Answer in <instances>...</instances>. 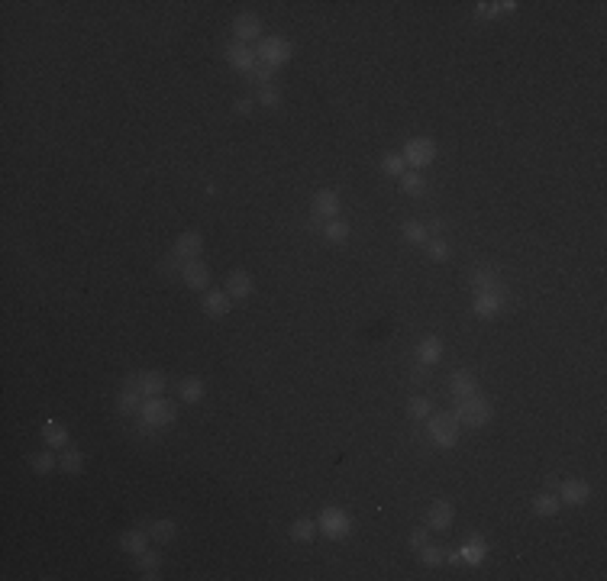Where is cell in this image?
<instances>
[{
    "label": "cell",
    "instance_id": "d6a6232c",
    "mask_svg": "<svg viewBox=\"0 0 607 581\" xmlns=\"http://www.w3.org/2000/svg\"><path fill=\"white\" fill-rule=\"evenodd\" d=\"M407 410H410L413 420H430L433 404H430V401H427L423 394H417V397H410V404H407Z\"/></svg>",
    "mask_w": 607,
    "mask_h": 581
},
{
    "label": "cell",
    "instance_id": "484cf974",
    "mask_svg": "<svg viewBox=\"0 0 607 581\" xmlns=\"http://www.w3.org/2000/svg\"><path fill=\"white\" fill-rule=\"evenodd\" d=\"M323 239H329V243H346L349 223L346 220H327V223H323Z\"/></svg>",
    "mask_w": 607,
    "mask_h": 581
},
{
    "label": "cell",
    "instance_id": "d4e9b609",
    "mask_svg": "<svg viewBox=\"0 0 607 581\" xmlns=\"http://www.w3.org/2000/svg\"><path fill=\"white\" fill-rule=\"evenodd\" d=\"M178 533V523L175 520H155L149 523V536L155 539V543H171Z\"/></svg>",
    "mask_w": 607,
    "mask_h": 581
},
{
    "label": "cell",
    "instance_id": "b9f144b4",
    "mask_svg": "<svg viewBox=\"0 0 607 581\" xmlns=\"http://www.w3.org/2000/svg\"><path fill=\"white\" fill-rule=\"evenodd\" d=\"M475 13H478V17H485V20H491V17H498V13H501V3H478V7H475Z\"/></svg>",
    "mask_w": 607,
    "mask_h": 581
},
{
    "label": "cell",
    "instance_id": "52a82bcc",
    "mask_svg": "<svg viewBox=\"0 0 607 581\" xmlns=\"http://www.w3.org/2000/svg\"><path fill=\"white\" fill-rule=\"evenodd\" d=\"M556 491H559V501H562V504H569V507H582L585 501L591 497V485H588V481H578V478L562 481Z\"/></svg>",
    "mask_w": 607,
    "mask_h": 581
},
{
    "label": "cell",
    "instance_id": "ffe728a7",
    "mask_svg": "<svg viewBox=\"0 0 607 581\" xmlns=\"http://www.w3.org/2000/svg\"><path fill=\"white\" fill-rule=\"evenodd\" d=\"M203 310H207V317H227L229 294L227 291H207V294H203Z\"/></svg>",
    "mask_w": 607,
    "mask_h": 581
},
{
    "label": "cell",
    "instance_id": "83f0119b",
    "mask_svg": "<svg viewBox=\"0 0 607 581\" xmlns=\"http://www.w3.org/2000/svg\"><path fill=\"white\" fill-rule=\"evenodd\" d=\"M59 465L65 468L68 475H81V472H85V455L78 452V449H65V452H62V459H59Z\"/></svg>",
    "mask_w": 607,
    "mask_h": 581
},
{
    "label": "cell",
    "instance_id": "6da1fadb",
    "mask_svg": "<svg viewBox=\"0 0 607 581\" xmlns=\"http://www.w3.org/2000/svg\"><path fill=\"white\" fill-rule=\"evenodd\" d=\"M175 420H178V407L171 404V401H165V397H145L143 401L139 423H145V426H152V430L159 433V430H165V426H171Z\"/></svg>",
    "mask_w": 607,
    "mask_h": 581
},
{
    "label": "cell",
    "instance_id": "4316f807",
    "mask_svg": "<svg viewBox=\"0 0 607 581\" xmlns=\"http://www.w3.org/2000/svg\"><path fill=\"white\" fill-rule=\"evenodd\" d=\"M178 394H181L185 404H197V401L203 397V381L201 378H185L181 381V387H178Z\"/></svg>",
    "mask_w": 607,
    "mask_h": 581
},
{
    "label": "cell",
    "instance_id": "8fae6325",
    "mask_svg": "<svg viewBox=\"0 0 607 581\" xmlns=\"http://www.w3.org/2000/svg\"><path fill=\"white\" fill-rule=\"evenodd\" d=\"M201 252H203L201 233H181V236L175 239V259L178 261H194V259H201Z\"/></svg>",
    "mask_w": 607,
    "mask_h": 581
},
{
    "label": "cell",
    "instance_id": "7402d4cb",
    "mask_svg": "<svg viewBox=\"0 0 607 581\" xmlns=\"http://www.w3.org/2000/svg\"><path fill=\"white\" fill-rule=\"evenodd\" d=\"M149 530H129L120 536V549H127V552H133V556H139V552H145L149 549Z\"/></svg>",
    "mask_w": 607,
    "mask_h": 581
},
{
    "label": "cell",
    "instance_id": "4fadbf2b",
    "mask_svg": "<svg viewBox=\"0 0 607 581\" xmlns=\"http://www.w3.org/2000/svg\"><path fill=\"white\" fill-rule=\"evenodd\" d=\"M452 520H455V510L449 501H436V504L427 510V526H430V530L446 533L449 526H452Z\"/></svg>",
    "mask_w": 607,
    "mask_h": 581
},
{
    "label": "cell",
    "instance_id": "9c48e42d",
    "mask_svg": "<svg viewBox=\"0 0 607 581\" xmlns=\"http://www.w3.org/2000/svg\"><path fill=\"white\" fill-rule=\"evenodd\" d=\"M181 278H185V285L191 287V291H203V287L210 285V268H207L201 259L181 261Z\"/></svg>",
    "mask_w": 607,
    "mask_h": 581
},
{
    "label": "cell",
    "instance_id": "4dcf8cb0",
    "mask_svg": "<svg viewBox=\"0 0 607 581\" xmlns=\"http://www.w3.org/2000/svg\"><path fill=\"white\" fill-rule=\"evenodd\" d=\"M43 439H45V446H68V433L55 420H49L43 426Z\"/></svg>",
    "mask_w": 607,
    "mask_h": 581
},
{
    "label": "cell",
    "instance_id": "836d02e7",
    "mask_svg": "<svg viewBox=\"0 0 607 581\" xmlns=\"http://www.w3.org/2000/svg\"><path fill=\"white\" fill-rule=\"evenodd\" d=\"M29 465H33V472L36 475H49L52 468H55V459H52V452H33L29 455Z\"/></svg>",
    "mask_w": 607,
    "mask_h": 581
},
{
    "label": "cell",
    "instance_id": "cb8c5ba5",
    "mask_svg": "<svg viewBox=\"0 0 607 581\" xmlns=\"http://www.w3.org/2000/svg\"><path fill=\"white\" fill-rule=\"evenodd\" d=\"M559 507H562V501H559L556 491H543V494L533 497V510H536L540 517H556Z\"/></svg>",
    "mask_w": 607,
    "mask_h": 581
},
{
    "label": "cell",
    "instance_id": "ac0fdd59",
    "mask_svg": "<svg viewBox=\"0 0 607 581\" xmlns=\"http://www.w3.org/2000/svg\"><path fill=\"white\" fill-rule=\"evenodd\" d=\"M504 303H507V297L501 294V291H491V294H475V313L488 320V317H494Z\"/></svg>",
    "mask_w": 607,
    "mask_h": 581
},
{
    "label": "cell",
    "instance_id": "8d00e7d4",
    "mask_svg": "<svg viewBox=\"0 0 607 581\" xmlns=\"http://www.w3.org/2000/svg\"><path fill=\"white\" fill-rule=\"evenodd\" d=\"M136 568H139V572H159V552H149V549L139 552V556H136Z\"/></svg>",
    "mask_w": 607,
    "mask_h": 581
},
{
    "label": "cell",
    "instance_id": "30bf717a",
    "mask_svg": "<svg viewBox=\"0 0 607 581\" xmlns=\"http://www.w3.org/2000/svg\"><path fill=\"white\" fill-rule=\"evenodd\" d=\"M336 213H339V194L336 191H317L313 194V220H336Z\"/></svg>",
    "mask_w": 607,
    "mask_h": 581
},
{
    "label": "cell",
    "instance_id": "f35d334b",
    "mask_svg": "<svg viewBox=\"0 0 607 581\" xmlns=\"http://www.w3.org/2000/svg\"><path fill=\"white\" fill-rule=\"evenodd\" d=\"M427 252H430V259L443 261L449 255V245L443 243V239H427Z\"/></svg>",
    "mask_w": 607,
    "mask_h": 581
},
{
    "label": "cell",
    "instance_id": "e0dca14e",
    "mask_svg": "<svg viewBox=\"0 0 607 581\" xmlns=\"http://www.w3.org/2000/svg\"><path fill=\"white\" fill-rule=\"evenodd\" d=\"M233 33H236V39H239L243 45L252 43V39H259V33H262L259 17H252V13H239L236 23H233Z\"/></svg>",
    "mask_w": 607,
    "mask_h": 581
},
{
    "label": "cell",
    "instance_id": "9a60e30c",
    "mask_svg": "<svg viewBox=\"0 0 607 581\" xmlns=\"http://www.w3.org/2000/svg\"><path fill=\"white\" fill-rule=\"evenodd\" d=\"M472 287H475V294H491V291H501V294H504V281H501L491 268H485V265L472 271Z\"/></svg>",
    "mask_w": 607,
    "mask_h": 581
},
{
    "label": "cell",
    "instance_id": "8992f818",
    "mask_svg": "<svg viewBox=\"0 0 607 581\" xmlns=\"http://www.w3.org/2000/svg\"><path fill=\"white\" fill-rule=\"evenodd\" d=\"M401 155H404V162L410 168H427V165H433V159H436V145H433V139L417 136V139H410V143L404 145Z\"/></svg>",
    "mask_w": 607,
    "mask_h": 581
},
{
    "label": "cell",
    "instance_id": "277c9868",
    "mask_svg": "<svg viewBox=\"0 0 607 581\" xmlns=\"http://www.w3.org/2000/svg\"><path fill=\"white\" fill-rule=\"evenodd\" d=\"M430 439L439 449H452L459 439V420L452 413H430Z\"/></svg>",
    "mask_w": 607,
    "mask_h": 581
},
{
    "label": "cell",
    "instance_id": "ab89813d",
    "mask_svg": "<svg viewBox=\"0 0 607 581\" xmlns=\"http://www.w3.org/2000/svg\"><path fill=\"white\" fill-rule=\"evenodd\" d=\"M259 103H265V107H278L281 103V91H275V87H259Z\"/></svg>",
    "mask_w": 607,
    "mask_h": 581
},
{
    "label": "cell",
    "instance_id": "f546056e",
    "mask_svg": "<svg viewBox=\"0 0 607 581\" xmlns=\"http://www.w3.org/2000/svg\"><path fill=\"white\" fill-rule=\"evenodd\" d=\"M404 239L413 245H427V239H430V229L423 227V223H417V220H410V223H404Z\"/></svg>",
    "mask_w": 607,
    "mask_h": 581
},
{
    "label": "cell",
    "instance_id": "7c38bea8",
    "mask_svg": "<svg viewBox=\"0 0 607 581\" xmlns=\"http://www.w3.org/2000/svg\"><path fill=\"white\" fill-rule=\"evenodd\" d=\"M449 391H452L455 401H465V397L478 394V381H475L472 371L459 368V371H452V378H449Z\"/></svg>",
    "mask_w": 607,
    "mask_h": 581
},
{
    "label": "cell",
    "instance_id": "60d3db41",
    "mask_svg": "<svg viewBox=\"0 0 607 581\" xmlns=\"http://www.w3.org/2000/svg\"><path fill=\"white\" fill-rule=\"evenodd\" d=\"M427 543H430V526H423V530H413V533H410V546H413V549L427 546Z\"/></svg>",
    "mask_w": 607,
    "mask_h": 581
},
{
    "label": "cell",
    "instance_id": "1f68e13d",
    "mask_svg": "<svg viewBox=\"0 0 607 581\" xmlns=\"http://www.w3.org/2000/svg\"><path fill=\"white\" fill-rule=\"evenodd\" d=\"M423 187H427V181H423L417 171H404V175H401V191H404V194H410V197H420Z\"/></svg>",
    "mask_w": 607,
    "mask_h": 581
},
{
    "label": "cell",
    "instance_id": "5b68a950",
    "mask_svg": "<svg viewBox=\"0 0 607 581\" xmlns=\"http://www.w3.org/2000/svg\"><path fill=\"white\" fill-rule=\"evenodd\" d=\"M262 59V65H271V68H281L291 62V43L287 39H281V36H269V39H262L259 43V52H255Z\"/></svg>",
    "mask_w": 607,
    "mask_h": 581
},
{
    "label": "cell",
    "instance_id": "f1b7e54d",
    "mask_svg": "<svg viewBox=\"0 0 607 581\" xmlns=\"http://www.w3.org/2000/svg\"><path fill=\"white\" fill-rule=\"evenodd\" d=\"M313 533H317V520H307V517H301V520L291 523V539H297V543H310Z\"/></svg>",
    "mask_w": 607,
    "mask_h": 581
},
{
    "label": "cell",
    "instance_id": "5bb4252c",
    "mask_svg": "<svg viewBox=\"0 0 607 581\" xmlns=\"http://www.w3.org/2000/svg\"><path fill=\"white\" fill-rule=\"evenodd\" d=\"M117 410L123 413V417H139V410H143V394H139V387L123 385V391L117 394Z\"/></svg>",
    "mask_w": 607,
    "mask_h": 581
},
{
    "label": "cell",
    "instance_id": "7a4b0ae2",
    "mask_svg": "<svg viewBox=\"0 0 607 581\" xmlns=\"http://www.w3.org/2000/svg\"><path fill=\"white\" fill-rule=\"evenodd\" d=\"M491 404L485 401V397H465V401H455V420H459V426H469V430H478V426H485V423H491Z\"/></svg>",
    "mask_w": 607,
    "mask_h": 581
},
{
    "label": "cell",
    "instance_id": "d6986e66",
    "mask_svg": "<svg viewBox=\"0 0 607 581\" xmlns=\"http://www.w3.org/2000/svg\"><path fill=\"white\" fill-rule=\"evenodd\" d=\"M439 359H443V343H439L436 336L420 339V345H417V362L430 368V365H436Z\"/></svg>",
    "mask_w": 607,
    "mask_h": 581
},
{
    "label": "cell",
    "instance_id": "2e32d148",
    "mask_svg": "<svg viewBox=\"0 0 607 581\" xmlns=\"http://www.w3.org/2000/svg\"><path fill=\"white\" fill-rule=\"evenodd\" d=\"M459 552V562H469V565H481L485 562V556H488V543L481 536H472L469 543H462V546L455 549Z\"/></svg>",
    "mask_w": 607,
    "mask_h": 581
},
{
    "label": "cell",
    "instance_id": "7bdbcfd3",
    "mask_svg": "<svg viewBox=\"0 0 607 581\" xmlns=\"http://www.w3.org/2000/svg\"><path fill=\"white\" fill-rule=\"evenodd\" d=\"M252 107H255V103L249 101V97H243V101L236 103V113H239V117H249V113H252Z\"/></svg>",
    "mask_w": 607,
    "mask_h": 581
},
{
    "label": "cell",
    "instance_id": "3957f363",
    "mask_svg": "<svg viewBox=\"0 0 607 581\" xmlns=\"http://www.w3.org/2000/svg\"><path fill=\"white\" fill-rule=\"evenodd\" d=\"M317 526L323 530L327 539H346L349 533H352V520H349V514L339 510V507H323L320 517H317Z\"/></svg>",
    "mask_w": 607,
    "mask_h": 581
},
{
    "label": "cell",
    "instance_id": "603a6c76",
    "mask_svg": "<svg viewBox=\"0 0 607 581\" xmlns=\"http://www.w3.org/2000/svg\"><path fill=\"white\" fill-rule=\"evenodd\" d=\"M227 294L236 297V301H243V297L252 294V278L245 275V271H233L227 278Z\"/></svg>",
    "mask_w": 607,
    "mask_h": 581
},
{
    "label": "cell",
    "instance_id": "44dd1931",
    "mask_svg": "<svg viewBox=\"0 0 607 581\" xmlns=\"http://www.w3.org/2000/svg\"><path fill=\"white\" fill-rule=\"evenodd\" d=\"M136 387H139V394L143 397H162V391H165V375H159V371H145V375H139Z\"/></svg>",
    "mask_w": 607,
    "mask_h": 581
},
{
    "label": "cell",
    "instance_id": "74e56055",
    "mask_svg": "<svg viewBox=\"0 0 607 581\" xmlns=\"http://www.w3.org/2000/svg\"><path fill=\"white\" fill-rule=\"evenodd\" d=\"M249 78H252L259 87H269L271 78H275V68H271V65H262V62H259V65L252 68V75H249Z\"/></svg>",
    "mask_w": 607,
    "mask_h": 581
},
{
    "label": "cell",
    "instance_id": "e575fe53",
    "mask_svg": "<svg viewBox=\"0 0 607 581\" xmlns=\"http://www.w3.org/2000/svg\"><path fill=\"white\" fill-rule=\"evenodd\" d=\"M381 171H388V175H394V178H401L407 171V162H404V155H397V152H391V155H385L381 159Z\"/></svg>",
    "mask_w": 607,
    "mask_h": 581
},
{
    "label": "cell",
    "instance_id": "d590c367",
    "mask_svg": "<svg viewBox=\"0 0 607 581\" xmlns=\"http://www.w3.org/2000/svg\"><path fill=\"white\" fill-rule=\"evenodd\" d=\"M443 559H446V556H443V549H439V546H433V543L420 546V562H423V565H430V568H436V565L443 562Z\"/></svg>",
    "mask_w": 607,
    "mask_h": 581
},
{
    "label": "cell",
    "instance_id": "ba28073f",
    "mask_svg": "<svg viewBox=\"0 0 607 581\" xmlns=\"http://www.w3.org/2000/svg\"><path fill=\"white\" fill-rule=\"evenodd\" d=\"M227 62L236 68V71H243V75H252V68L259 65V55H255L249 45L233 43V45H227Z\"/></svg>",
    "mask_w": 607,
    "mask_h": 581
}]
</instances>
